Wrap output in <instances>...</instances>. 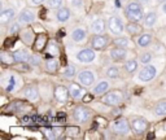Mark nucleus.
<instances>
[{
    "mask_svg": "<svg viewBox=\"0 0 166 140\" xmlns=\"http://www.w3.org/2000/svg\"><path fill=\"white\" fill-rule=\"evenodd\" d=\"M125 17L129 22H140L144 18V10H143V4L137 3L136 0L127 3L125 7Z\"/></svg>",
    "mask_w": 166,
    "mask_h": 140,
    "instance_id": "nucleus-1",
    "label": "nucleus"
},
{
    "mask_svg": "<svg viewBox=\"0 0 166 140\" xmlns=\"http://www.w3.org/2000/svg\"><path fill=\"white\" fill-rule=\"evenodd\" d=\"M94 116V112L91 108H88L83 104L80 105H75L72 109V118L74 122H77L78 125H86L91 121V118Z\"/></svg>",
    "mask_w": 166,
    "mask_h": 140,
    "instance_id": "nucleus-2",
    "label": "nucleus"
},
{
    "mask_svg": "<svg viewBox=\"0 0 166 140\" xmlns=\"http://www.w3.org/2000/svg\"><path fill=\"white\" fill-rule=\"evenodd\" d=\"M109 128H110V132L113 135H118V136H127L132 131L130 121L125 117L114 118V121L110 123Z\"/></svg>",
    "mask_w": 166,
    "mask_h": 140,
    "instance_id": "nucleus-3",
    "label": "nucleus"
},
{
    "mask_svg": "<svg viewBox=\"0 0 166 140\" xmlns=\"http://www.w3.org/2000/svg\"><path fill=\"white\" fill-rule=\"evenodd\" d=\"M123 99H125V96H123L122 91H119V89H112V91H108L105 95L101 96L100 101L103 103L104 105L117 108L123 103Z\"/></svg>",
    "mask_w": 166,
    "mask_h": 140,
    "instance_id": "nucleus-4",
    "label": "nucleus"
},
{
    "mask_svg": "<svg viewBox=\"0 0 166 140\" xmlns=\"http://www.w3.org/2000/svg\"><path fill=\"white\" fill-rule=\"evenodd\" d=\"M113 39L108 34H92L90 39V45L95 51H105L112 44Z\"/></svg>",
    "mask_w": 166,
    "mask_h": 140,
    "instance_id": "nucleus-5",
    "label": "nucleus"
},
{
    "mask_svg": "<svg viewBox=\"0 0 166 140\" xmlns=\"http://www.w3.org/2000/svg\"><path fill=\"white\" fill-rule=\"evenodd\" d=\"M77 81L82 86H84L86 88L92 87L97 81V74L92 69H83L77 74Z\"/></svg>",
    "mask_w": 166,
    "mask_h": 140,
    "instance_id": "nucleus-6",
    "label": "nucleus"
},
{
    "mask_svg": "<svg viewBox=\"0 0 166 140\" xmlns=\"http://www.w3.org/2000/svg\"><path fill=\"white\" fill-rule=\"evenodd\" d=\"M108 30L112 35L118 37V35L123 34V31L126 30V26L123 25V21L119 16H110L108 18Z\"/></svg>",
    "mask_w": 166,
    "mask_h": 140,
    "instance_id": "nucleus-7",
    "label": "nucleus"
},
{
    "mask_svg": "<svg viewBox=\"0 0 166 140\" xmlns=\"http://www.w3.org/2000/svg\"><path fill=\"white\" fill-rule=\"evenodd\" d=\"M130 125H131L132 132L134 134H136V135L146 134L148 127H149V122H148L144 117H140V116L132 117L131 119H130Z\"/></svg>",
    "mask_w": 166,
    "mask_h": 140,
    "instance_id": "nucleus-8",
    "label": "nucleus"
},
{
    "mask_svg": "<svg viewBox=\"0 0 166 140\" xmlns=\"http://www.w3.org/2000/svg\"><path fill=\"white\" fill-rule=\"evenodd\" d=\"M75 59L80 64H86V65L92 64L95 59H96V51H95L94 48H91V47L90 48H88V47L80 48L79 51L75 53Z\"/></svg>",
    "mask_w": 166,
    "mask_h": 140,
    "instance_id": "nucleus-9",
    "label": "nucleus"
},
{
    "mask_svg": "<svg viewBox=\"0 0 166 140\" xmlns=\"http://www.w3.org/2000/svg\"><path fill=\"white\" fill-rule=\"evenodd\" d=\"M18 37L21 39V42H22L26 47H33L34 42H35V38H37V34H35V31H34L33 27L26 26V27L21 29Z\"/></svg>",
    "mask_w": 166,
    "mask_h": 140,
    "instance_id": "nucleus-10",
    "label": "nucleus"
},
{
    "mask_svg": "<svg viewBox=\"0 0 166 140\" xmlns=\"http://www.w3.org/2000/svg\"><path fill=\"white\" fill-rule=\"evenodd\" d=\"M37 20V13L33 8H23L17 16V21L21 25H30L34 23Z\"/></svg>",
    "mask_w": 166,
    "mask_h": 140,
    "instance_id": "nucleus-11",
    "label": "nucleus"
},
{
    "mask_svg": "<svg viewBox=\"0 0 166 140\" xmlns=\"http://www.w3.org/2000/svg\"><path fill=\"white\" fill-rule=\"evenodd\" d=\"M68 88H69V92H70V97L73 100H80L83 99V96L86 95V87L82 86L78 81L77 82H69L68 83Z\"/></svg>",
    "mask_w": 166,
    "mask_h": 140,
    "instance_id": "nucleus-12",
    "label": "nucleus"
},
{
    "mask_svg": "<svg viewBox=\"0 0 166 140\" xmlns=\"http://www.w3.org/2000/svg\"><path fill=\"white\" fill-rule=\"evenodd\" d=\"M156 75H157V67L151 65V64H148V65H144L143 69L139 71L137 78H139L140 82L147 83V82H151Z\"/></svg>",
    "mask_w": 166,
    "mask_h": 140,
    "instance_id": "nucleus-13",
    "label": "nucleus"
},
{
    "mask_svg": "<svg viewBox=\"0 0 166 140\" xmlns=\"http://www.w3.org/2000/svg\"><path fill=\"white\" fill-rule=\"evenodd\" d=\"M53 97L59 104L68 103V100L70 99V92H69L68 86H64V84L56 86L53 89Z\"/></svg>",
    "mask_w": 166,
    "mask_h": 140,
    "instance_id": "nucleus-14",
    "label": "nucleus"
},
{
    "mask_svg": "<svg viewBox=\"0 0 166 140\" xmlns=\"http://www.w3.org/2000/svg\"><path fill=\"white\" fill-rule=\"evenodd\" d=\"M22 96L29 101H37L40 97L39 88L35 83H29L22 88Z\"/></svg>",
    "mask_w": 166,
    "mask_h": 140,
    "instance_id": "nucleus-15",
    "label": "nucleus"
},
{
    "mask_svg": "<svg viewBox=\"0 0 166 140\" xmlns=\"http://www.w3.org/2000/svg\"><path fill=\"white\" fill-rule=\"evenodd\" d=\"M129 51L127 48H121V47H114L113 45L112 49H109V57L113 62H125L127 59Z\"/></svg>",
    "mask_w": 166,
    "mask_h": 140,
    "instance_id": "nucleus-16",
    "label": "nucleus"
},
{
    "mask_svg": "<svg viewBox=\"0 0 166 140\" xmlns=\"http://www.w3.org/2000/svg\"><path fill=\"white\" fill-rule=\"evenodd\" d=\"M70 38H72V40L75 43V44H82V43L87 42V39H88V31H87V29L83 27V26L75 27L72 31V34H70Z\"/></svg>",
    "mask_w": 166,
    "mask_h": 140,
    "instance_id": "nucleus-17",
    "label": "nucleus"
},
{
    "mask_svg": "<svg viewBox=\"0 0 166 140\" xmlns=\"http://www.w3.org/2000/svg\"><path fill=\"white\" fill-rule=\"evenodd\" d=\"M48 43H49L48 35L45 34V33H39V34H37V38H35V42H34V44H33V47H31V48H33L34 52L42 53L43 51H45Z\"/></svg>",
    "mask_w": 166,
    "mask_h": 140,
    "instance_id": "nucleus-18",
    "label": "nucleus"
},
{
    "mask_svg": "<svg viewBox=\"0 0 166 140\" xmlns=\"http://www.w3.org/2000/svg\"><path fill=\"white\" fill-rule=\"evenodd\" d=\"M15 20H16V10H15V8L8 7V8H3L1 9V13H0V25L7 26V25L12 23Z\"/></svg>",
    "mask_w": 166,
    "mask_h": 140,
    "instance_id": "nucleus-19",
    "label": "nucleus"
},
{
    "mask_svg": "<svg viewBox=\"0 0 166 140\" xmlns=\"http://www.w3.org/2000/svg\"><path fill=\"white\" fill-rule=\"evenodd\" d=\"M107 29H108V22L104 18H101V17L95 18L90 23V31L92 34H105Z\"/></svg>",
    "mask_w": 166,
    "mask_h": 140,
    "instance_id": "nucleus-20",
    "label": "nucleus"
},
{
    "mask_svg": "<svg viewBox=\"0 0 166 140\" xmlns=\"http://www.w3.org/2000/svg\"><path fill=\"white\" fill-rule=\"evenodd\" d=\"M55 17H56V21H57V22L65 23L72 18V10H70L69 7H61V8L56 9Z\"/></svg>",
    "mask_w": 166,
    "mask_h": 140,
    "instance_id": "nucleus-21",
    "label": "nucleus"
},
{
    "mask_svg": "<svg viewBox=\"0 0 166 140\" xmlns=\"http://www.w3.org/2000/svg\"><path fill=\"white\" fill-rule=\"evenodd\" d=\"M44 70L49 74H57L60 70V62L56 57H47L44 60Z\"/></svg>",
    "mask_w": 166,
    "mask_h": 140,
    "instance_id": "nucleus-22",
    "label": "nucleus"
},
{
    "mask_svg": "<svg viewBox=\"0 0 166 140\" xmlns=\"http://www.w3.org/2000/svg\"><path fill=\"white\" fill-rule=\"evenodd\" d=\"M109 88H110V83H109L108 81H99L94 86V88H92V93L96 97H101L103 95H105L108 91H109Z\"/></svg>",
    "mask_w": 166,
    "mask_h": 140,
    "instance_id": "nucleus-23",
    "label": "nucleus"
},
{
    "mask_svg": "<svg viewBox=\"0 0 166 140\" xmlns=\"http://www.w3.org/2000/svg\"><path fill=\"white\" fill-rule=\"evenodd\" d=\"M153 35L149 33H142L139 37H136V45L140 48H148L153 43Z\"/></svg>",
    "mask_w": 166,
    "mask_h": 140,
    "instance_id": "nucleus-24",
    "label": "nucleus"
},
{
    "mask_svg": "<svg viewBox=\"0 0 166 140\" xmlns=\"http://www.w3.org/2000/svg\"><path fill=\"white\" fill-rule=\"evenodd\" d=\"M126 31L130 37L136 38L143 33V26L139 22H129L126 25Z\"/></svg>",
    "mask_w": 166,
    "mask_h": 140,
    "instance_id": "nucleus-25",
    "label": "nucleus"
},
{
    "mask_svg": "<svg viewBox=\"0 0 166 140\" xmlns=\"http://www.w3.org/2000/svg\"><path fill=\"white\" fill-rule=\"evenodd\" d=\"M137 69H139V60L137 59H130L123 62V70L126 71L127 74H135Z\"/></svg>",
    "mask_w": 166,
    "mask_h": 140,
    "instance_id": "nucleus-26",
    "label": "nucleus"
},
{
    "mask_svg": "<svg viewBox=\"0 0 166 140\" xmlns=\"http://www.w3.org/2000/svg\"><path fill=\"white\" fill-rule=\"evenodd\" d=\"M0 61H1V64L5 66H13L16 64L13 52L10 53L7 51V49H1V52H0Z\"/></svg>",
    "mask_w": 166,
    "mask_h": 140,
    "instance_id": "nucleus-27",
    "label": "nucleus"
},
{
    "mask_svg": "<svg viewBox=\"0 0 166 140\" xmlns=\"http://www.w3.org/2000/svg\"><path fill=\"white\" fill-rule=\"evenodd\" d=\"M13 56H15V60H16V64L18 62H29L30 61V52L27 49H17V51L13 52Z\"/></svg>",
    "mask_w": 166,
    "mask_h": 140,
    "instance_id": "nucleus-28",
    "label": "nucleus"
},
{
    "mask_svg": "<svg viewBox=\"0 0 166 140\" xmlns=\"http://www.w3.org/2000/svg\"><path fill=\"white\" fill-rule=\"evenodd\" d=\"M153 114L157 117H166V99H161L154 104Z\"/></svg>",
    "mask_w": 166,
    "mask_h": 140,
    "instance_id": "nucleus-29",
    "label": "nucleus"
},
{
    "mask_svg": "<svg viewBox=\"0 0 166 140\" xmlns=\"http://www.w3.org/2000/svg\"><path fill=\"white\" fill-rule=\"evenodd\" d=\"M75 65H73V64H69V65H66L64 69L61 70V75L64 78H66V79H73V78H77V74H78V71H77Z\"/></svg>",
    "mask_w": 166,
    "mask_h": 140,
    "instance_id": "nucleus-30",
    "label": "nucleus"
},
{
    "mask_svg": "<svg viewBox=\"0 0 166 140\" xmlns=\"http://www.w3.org/2000/svg\"><path fill=\"white\" fill-rule=\"evenodd\" d=\"M104 73L108 79H118L119 75H121V69L117 65H109L105 67Z\"/></svg>",
    "mask_w": 166,
    "mask_h": 140,
    "instance_id": "nucleus-31",
    "label": "nucleus"
},
{
    "mask_svg": "<svg viewBox=\"0 0 166 140\" xmlns=\"http://www.w3.org/2000/svg\"><path fill=\"white\" fill-rule=\"evenodd\" d=\"M112 44L114 47H121V48H127L129 49L131 47V42L127 37H122V35H118L117 38L113 39Z\"/></svg>",
    "mask_w": 166,
    "mask_h": 140,
    "instance_id": "nucleus-32",
    "label": "nucleus"
},
{
    "mask_svg": "<svg viewBox=\"0 0 166 140\" xmlns=\"http://www.w3.org/2000/svg\"><path fill=\"white\" fill-rule=\"evenodd\" d=\"M157 13L153 12V10H151V12H148L146 16H144L143 18V26L144 27H152L154 23L157 22Z\"/></svg>",
    "mask_w": 166,
    "mask_h": 140,
    "instance_id": "nucleus-33",
    "label": "nucleus"
},
{
    "mask_svg": "<svg viewBox=\"0 0 166 140\" xmlns=\"http://www.w3.org/2000/svg\"><path fill=\"white\" fill-rule=\"evenodd\" d=\"M45 52L48 53V57H57L60 55V47L56 42H49L47 48H45Z\"/></svg>",
    "mask_w": 166,
    "mask_h": 140,
    "instance_id": "nucleus-34",
    "label": "nucleus"
},
{
    "mask_svg": "<svg viewBox=\"0 0 166 140\" xmlns=\"http://www.w3.org/2000/svg\"><path fill=\"white\" fill-rule=\"evenodd\" d=\"M42 55L39 52H34L33 55H31V57H30V61H29V64L33 67H39L40 65H42Z\"/></svg>",
    "mask_w": 166,
    "mask_h": 140,
    "instance_id": "nucleus-35",
    "label": "nucleus"
},
{
    "mask_svg": "<svg viewBox=\"0 0 166 140\" xmlns=\"http://www.w3.org/2000/svg\"><path fill=\"white\" fill-rule=\"evenodd\" d=\"M69 8H73L74 10H83L86 4H84V0H68Z\"/></svg>",
    "mask_w": 166,
    "mask_h": 140,
    "instance_id": "nucleus-36",
    "label": "nucleus"
},
{
    "mask_svg": "<svg viewBox=\"0 0 166 140\" xmlns=\"http://www.w3.org/2000/svg\"><path fill=\"white\" fill-rule=\"evenodd\" d=\"M31 66L29 62H18V64H15L13 65V69L16 71H18V73H27V71L31 70Z\"/></svg>",
    "mask_w": 166,
    "mask_h": 140,
    "instance_id": "nucleus-37",
    "label": "nucleus"
},
{
    "mask_svg": "<svg viewBox=\"0 0 166 140\" xmlns=\"http://www.w3.org/2000/svg\"><path fill=\"white\" fill-rule=\"evenodd\" d=\"M137 60H139V62L143 64V65H148V64H151V61H152V53L148 52V51H144L142 53H139Z\"/></svg>",
    "mask_w": 166,
    "mask_h": 140,
    "instance_id": "nucleus-38",
    "label": "nucleus"
},
{
    "mask_svg": "<svg viewBox=\"0 0 166 140\" xmlns=\"http://www.w3.org/2000/svg\"><path fill=\"white\" fill-rule=\"evenodd\" d=\"M21 29H22V25H21L18 21H16V22H12L9 25L8 27V34L10 35V37H15L16 34H20Z\"/></svg>",
    "mask_w": 166,
    "mask_h": 140,
    "instance_id": "nucleus-39",
    "label": "nucleus"
},
{
    "mask_svg": "<svg viewBox=\"0 0 166 140\" xmlns=\"http://www.w3.org/2000/svg\"><path fill=\"white\" fill-rule=\"evenodd\" d=\"M8 86L4 88V91L5 92H13L15 91V88H16V84H17V77L15 74H10L9 75V79H8Z\"/></svg>",
    "mask_w": 166,
    "mask_h": 140,
    "instance_id": "nucleus-40",
    "label": "nucleus"
},
{
    "mask_svg": "<svg viewBox=\"0 0 166 140\" xmlns=\"http://www.w3.org/2000/svg\"><path fill=\"white\" fill-rule=\"evenodd\" d=\"M62 3L64 0H47L44 4L47 5L48 9H59L62 7Z\"/></svg>",
    "mask_w": 166,
    "mask_h": 140,
    "instance_id": "nucleus-41",
    "label": "nucleus"
},
{
    "mask_svg": "<svg viewBox=\"0 0 166 140\" xmlns=\"http://www.w3.org/2000/svg\"><path fill=\"white\" fill-rule=\"evenodd\" d=\"M79 131H80L79 127H77V126H69L65 128V134L68 135V138H75L79 134Z\"/></svg>",
    "mask_w": 166,
    "mask_h": 140,
    "instance_id": "nucleus-42",
    "label": "nucleus"
},
{
    "mask_svg": "<svg viewBox=\"0 0 166 140\" xmlns=\"http://www.w3.org/2000/svg\"><path fill=\"white\" fill-rule=\"evenodd\" d=\"M47 0H27V5L29 7H38V5H42Z\"/></svg>",
    "mask_w": 166,
    "mask_h": 140,
    "instance_id": "nucleus-43",
    "label": "nucleus"
},
{
    "mask_svg": "<svg viewBox=\"0 0 166 140\" xmlns=\"http://www.w3.org/2000/svg\"><path fill=\"white\" fill-rule=\"evenodd\" d=\"M94 97H95V95H94L92 92H91V93H88V95L86 93V95L83 96V99H82V100H83V103H90V101H91V100H92Z\"/></svg>",
    "mask_w": 166,
    "mask_h": 140,
    "instance_id": "nucleus-44",
    "label": "nucleus"
},
{
    "mask_svg": "<svg viewBox=\"0 0 166 140\" xmlns=\"http://www.w3.org/2000/svg\"><path fill=\"white\" fill-rule=\"evenodd\" d=\"M137 3H140V4H143V5H147V4H149V0H136Z\"/></svg>",
    "mask_w": 166,
    "mask_h": 140,
    "instance_id": "nucleus-45",
    "label": "nucleus"
},
{
    "mask_svg": "<svg viewBox=\"0 0 166 140\" xmlns=\"http://www.w3.org/2000/svg\"><path fill=\"white\" fill-rule=\"evenodd\" d=\"M162 10H164V13H166V1L164 3V5H162Z\"/></svg>",
    "mask_w": 166,
    "mask_h": 140,
    "instance_id": "nucleus-46",
    "label": "nucleus"
},
{
    "mask_svg": "<svg viewBox=\"0 0 166 140\" xmlns=\"http://www.w3.org/2000/svg\"><path fill=\"white\" fill-rule=\"evenodd\" d=\"M156 1H157V3H160V4H164L166 0H156Z\"/></svg>",
    "mask_w": 166,
    "mask_h": 140,
    "instance_id": "nucleus-47",
    "label": "nucleus"
}]
</instances>
